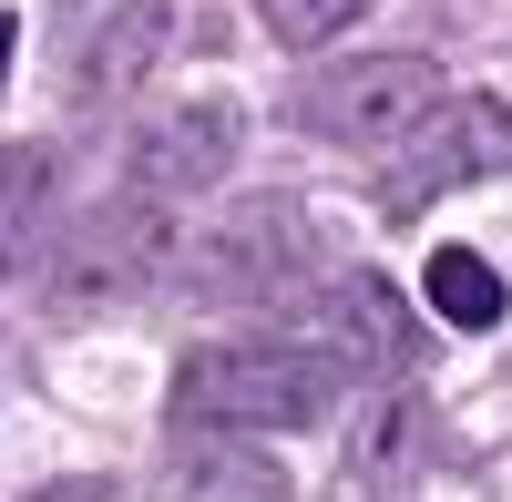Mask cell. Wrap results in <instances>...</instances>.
Listing matches in <instances>:
<instances>
[{
  "instance_id": "1",
  "label": "cell",
  "mask_w": 512,
  "mask_h": 502,
  "mask_svg": "<svg viewBox=\"0 0 512 502\" xmlns=\"http://www.w3.org/2000/svg\"><path fill=\"white\" fill-rule=\"evenodd\" d=\"M349 400V359L318 349V339H216L175 369V421L185 431H226V441H256V431H308Z\"/></svg>"
},
{
  "instance_id": "2",
  "label": "cell",
  "mask_w": 512,
  "mask_h": 502,
  "mask_svg": "<svg viewBox=\"0 0 512 502\" xmlns=\"http://www.w3.org/2000/svg\"><path fill=\"white\" fill-rule=\"evenodd\" d=\"M164 277H185V216L154 195H113L41 257V298L62 318H103V308L154 298Z\"/></svg>"
},
{
  "instance_id": "3",
  "label": "cell",
  "mask_w": 512,
  "mask_h": 502,
  "mask_svg": "<svg viewBox=\"0 0 512 502\" xmlns=\"http://www.w3.org/2000/svg\"><path fill=\"white\" fill-rule=\"evenodd\" d=\"M441 62L420 52H359V62H328L297 82V123L318 144H349V154H379V144H410L420 123L441 113Z\"/></svg>"
},
{
  "instance_id": "4",
  "label": "cell",
  "mask_w": 512,
  "mask_h": 502,
  "mask_svg": "<svg viewBox=\"0 0 512 502\" xmlns=\"http://www.w3.org/2000/svg\"><path fill=\"white\" fill-rule=\"evenodd\" d=\"M512 175V103L502 93H441V113L410 134L400 154V185H390V216H410V205H431L451 185H492Z\"/></svg>"
},
{
  "instance_id": "5",
  "label": "cell",
  "mask_w": 512,
  "mask_h": 502,
  "mask_svg": "<svg viewBox=\"0 0 512 502\" xmlns=\"http://www.w3.org/2000/svg\"><path fill=\"white\" fill-rule=\"evenodd\" d=\"M236 103L226 93H195L175 113H154L134 134V164H123V195H154V205H185V195H216L236 175Z\"/></svg>"
},
{
  "instance_id": "6",
  "label": "cell",
  "mask_w": 512,
  "mask_h": 502,
  "mask_svg": "<svg viewBox=\"0 0 512 502\" xmlns=\"http://www.w3.org/2000/svg\"><path fill=\"white\" fill-rule=\"evenodd\" d=\"M328 328H338V359L379 369V380H410L420 349H431V339H420V318L390 298V277H369V267L328 287Z\"/></svg>"
},
{
  "instance_id": "7",
  "label": "cell",
  "mask_w": 512,
  "mask_h": 502,
  "mask_svg": "<svg viewBox=\"0 0 512 502\" xmlns=\"http://www.w3.org/2000/svg\"><path fill=\"white\" fill-rule=\"evenodd\" d=\"M420 462H431V410H420V390H390V400H369L359 410V431H349V492H400Z\"/></svg>"
},
{
  "instance_id": "8",
  "label": "cell",
  "mask_w": 512,
  "mask_h": 502,
  "mask_svg": "<svg viewBox=\"0 0 512 502\" xmlns=\"http://www.w3.org/2000/svg\"><path fill=\"white\" fill-rule=\"evenodd\" d=\"M164 41H175V0H113V21L82 41V93H93V103L144 93V72H154Z\"/></svg>"
},
{
  "instance_id": "9",
  "label": "cell",
  "mask_w": 512,
  "mask_h": 502,
  "mask_svg": "<svg viewBox=\"0 0 512 502\" xmlns=\"http://www.w3.org/2000/svg\"><path fill=\"white\" fill-rule=\"evenodd\" d=\"M41 226H52V154L11 144L0 154V287L41 257Z\"/></svg>"
},
{
  "instance_id": "10",
  "label": "cell",
  "mask_w": 512,
  "mask_h": 502,
  "mask_svg": "<svg viewBox=\"0 0 512 502\" xmlns=\"http://www.w3.org/2000/svg\"><path fill=\"white\" fill-rule=\"evenodd\" d=\"M431 308L451 318V328H502V308H512V287L472 257V246H441L431 257Z\"/></svg>"
},
{
  "instance_id": "11",
  "label": "cell",
  "mask_w": 512,
  "mask_h": 502,
  "mask_svg": "<svg viewBox=\"0 0 512 502\" xmlns=\"http://www.w3.org/2000/svg\"><path fill=\"white\" fill-rule=\"evenodd\" d=\"M256 31L277 41V52H318V41H338L359 11H379V0H246Z\"/></svg>"
},
{
  "instance_id": "12",
  "label": "cell",
  "mask_w": 512,
  "mask_h": 502,
  "mask_svg": "<svg viewBox=\"0 0 512 502\" xmlns=\"http://www.w3.org/2000/svg\"><path fill=\"white\" fill-rule=\"evenodd\" d=\"M31 502H123L113 482H52V492H31Z\"/></svg>"
},
{
  "instance_id": "13",
  "label": "cell",
  "mask_w": 512,
  "mask_h": 502,
  "mask_svg": "<svg viewBox=\"0 0 512 502\" xmlns=\"http://www.w3.org/2000/svg\"><path fill=\"white\" fill-rule=\"evenodd\" d=\"M11 41H21V31H11V21H0V82H11Z\"/></svg>"
}]
</instances>
